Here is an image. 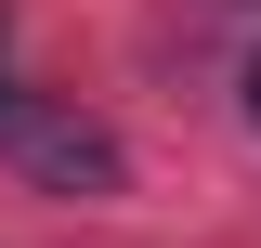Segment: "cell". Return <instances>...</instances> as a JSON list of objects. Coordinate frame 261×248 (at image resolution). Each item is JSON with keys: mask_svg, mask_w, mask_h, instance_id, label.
<instances>
[{"mask_svg": "<svg viewBox=\"0 0 261 248\" xmlns=\"http://www.w3.org/2000/svg\"><path fill=\"white\" fill-rule=\"evenodd\" d=\"M248 118H261V65H248Z\"/></svg>", "mask_w": 261, "mask_h": 248, "instance_id": "7a4b0ae2", "label": "cell"}, {"mask_svg": "<svg viewBox=\"0 0 261 248\" xmlns=\"http://www.w3.org/2000/svg\"><path fill=\"white\" fill-rule=\"evenodd\" d=\"M0 144L27 157V170H53V183H118V144H105L92 118H53V105H13L0 92Z\"/></svg>", "mask_w": 261, "mask_h": 248, "instance_id": "6da1fadb", "label": "cell"}]
</instances>
